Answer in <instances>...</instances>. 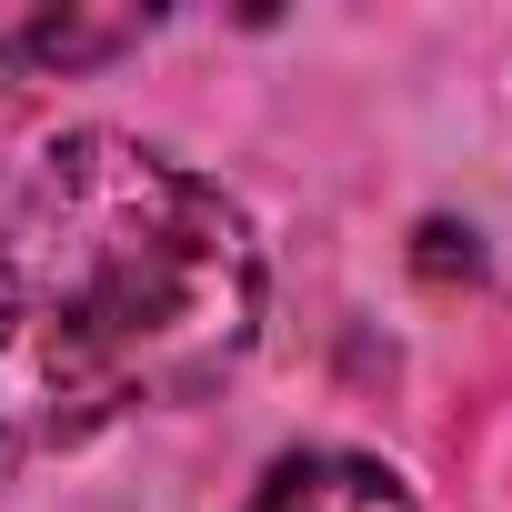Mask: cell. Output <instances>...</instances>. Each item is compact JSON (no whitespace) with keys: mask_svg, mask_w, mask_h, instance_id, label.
<instances>
[{"mask_svg":"<svg viewBox=\"0 0 512 512\" xmlns=\"http://www.w3.org/2000/svg\"><path fill=\"white\" fill-rule=\"evenodd\" d=\"M151 31V11H51V0H0V71H101Z\"/></svg>","mask_w":512,"mask_h":512,"instance_id":"cell-2","label":"cell"},{"mask_svg":"<svg viewBox=\"0 0 512 512\" xmlns=\"http://www.w3.org/2000/svg\"><path fill=\"white\" fill-rule=\"evenodd\" d=\"M251 332V211L131 131H61L0 221V472L201 402Z\"/></svg>","mask_w":512,"mask_h":512,"instance_id":"cell-1","label":"cell"},{"mask_svg":"<svg viewBox=\"0 0 512 512\" xmlns=\"http://www.w3.org/2000/svg\"><path fill=\"white\" fill-rule=\"evenodd\" d=\"M241 512H412V492L372 452H292V462H272V482Z\"/></svg>","mask_w":512,"mask_h":512,"instance_id":"cell-3","label":"cell"}]
</instances>
